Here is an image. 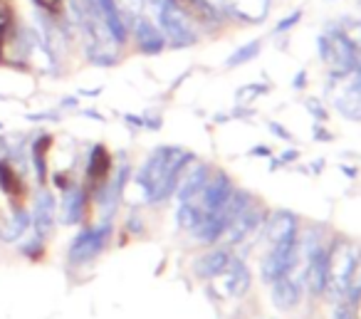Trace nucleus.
<instances>
[{
  "mask_svg": "<svg viewBox=\"0 0 361 319\" xmlns=\"http://www.w3.org/2000/svg\"><path fill=\"white\" fill-rule=\"evenodd\" d=\"M216 279H221V292L226 294V297H243V294L250 289V270L245 267V263L238 258L231 260V265L226 267V272L218 275Z\"/></svg>",
  "mask_w": 361,
  "mask_h": 319,
  "instance_id": "nucleus-12",
  "label": "nucleus"
},
{
  "mask_svg": "<svg viewBox=\"0 0 361 319\" xmlns=\"http://www.w3.org/2000/svg\"><path fill=\"white\" fill-rule=\"evenodd\" d=\"M20 253L25 255L27 260H40L42 255H45V240L42 238H32V240H27V243H23V248H20Z\"/></svg>",
  "mask_w": 361,
  "mask_h": 319,
  "instance_id": "nucleus-24",
  "label": "nucleus"
},
{
  "mask_svg": "<svg viewBox=\"0 0 361 319\" xmlns=\"http://www.w3.org/2000/svg\"><path fill=\"white\" fill-rule=\"evenodd\" d=\"M18 28V20H16V11L8 0H0V62H3V47H6L8 37L11 32Z\"/></svg>",
  "mask_w": 361,
  "mask_h": 319,
  "instance_id": "nucleus-22",
  "label": "nucleus"
},
{
  "mask_svg": "<svg viewBox=\"0 0 361 319\" xmlns=\"http://www.w3.org/2000/svg\"><path fill=\"white\" fill-rule=\"evenodd\" d=\"M129 230H131V233H139V230H144V220L136 218V213L129 218Z\"/></svg>",
  "mask_w": 361,
  "mask_h": 319,
  "instance_id": "nucleus-28",
  "label": "nucleus"
},
{
  "mask_svg": "<svg viewBox=\"0 0 361 319\" xmlns=\"http://www.w3.org/2000/svg\"><path fill=\"white\" fill-rule=\"evenodd\" d=\"M30 228H32L30 210L11 208V213L6 218H0V240L3 243H18Z\"/></svg>",
  "mask_w": 361,
  "mask_h": 319,
  "instance_id": "nucleus-17",
  "label": "nucleus"
},
{
  "mask_svg": "<svg viewBox=\"0 0 361 319\" xmlns=\"http://www.w3.org/2000/svg\"><path fill=\"white\" fill-rule=\"evenodd\" d=\"M92 11L97 13L102 23H104L106 32L114 40V45H124L126 37H129V28H126V20L121 18L119 8H116L114 0H90Z\"/></svg>",
  "mask_w": 361,
  "mask_h": 319,
  "instance_id": "nucleus-10",
  "label": "nucleus"
},
{
  "mask_svg": "<svg viewBox=\"0 0 361 319\" xmlns=\"http://www.w3.org/2000/svg\"><path fill=\"white\" fill-rule=\"evenodd\" d=\"M226 3H228V11L245 23L265 20L267 8H270V0H226Z\"/></svg>",
  "mask_w": 361,
  "mask_h": 319,
  "instance_id": "nucleus-20",
  "label": "nucleus"
},
{
  "mask_svg": "<svg viewBox=\"0 0 361 319\" xmlns=\"http://www.w3.org/2000/svg\"><path fill=\"white\" fill-rule=\"evenodd\" d=\"M300 18H302V13L297 11V13H292V18H285V20L280 23V25H277V32H285V30H290L292 25H295V23H300Z\"/></svg>",
  "mask_w": 361,
  "mask_h": 319,
  "instance_id": "nucleus-26",
  "label": "nucleus"
},
{
  "mask_svg": "<svg viewBox=\"0 0 361 319\" xmlns=\"http://www.w3.org/2000/svg\"><path fill=\"white\" fill-rule=\"evenodd\" d=\"M30 121H57V114H50V112H42V114H27Z\"/></svg>",
  "mask_w": 361,
  "mask_h": 319,
  "instance_id": "nucleus-27",
  "label": "nucleus"
},
{
  "mask_svg": "<svg viewBox=\"0 0 361 319\" xmlns=\"http://www.w3.org/2000/svg\"><path fill=\"white\" fill-rule=\"evenodd\" d=\"M3 100H8V97H6V95H0V102H3Z\"/></svg>",
  "mask_w": 361,
  "mask_h": 319,
  "instance_id": "nucleus-30",
  "label": "nucleus"
},
{
  "mask_svg": "<svg viewBox=\"0 0 361 319\" xmlns=\"http://www.w3.org/2000/svg\"><path fill=\"white\" fill-rule=\"evenodd\" d=\"M270 294H272V302H275L277 309H295L297 304H300L302 299V284L297 277H292L290 275H285V277L275 279V282L270 284Z\"/></svg>",
  "mask_w": 361,
  "mask_h": 319,
  "instance_id": "nucleus-15",
  "label": "nucleus"
},
{
  "mask_svg": "<svg viewBox=\"0 0 361 319\" xmlns=\"http://www.w3.org/2000/svg\"><path fill=\"white\" fill-rule=\"evenodd\" d=\"M356 277V258L346 243H336L329 248L326 258V292L334 297H346L351 279Z\"/></svg>",
  "mask_w": 361,
  "mask_h": 319,
  "instance_id": "nucleus-5",
  "label": "nucleus"
},
{
  "mask_svg": "<svg viewBox=\"0 0 361 319\" xmlns=\"http://www.w3.org/2000/svg\"><path fill=\"white\" fill-rule=\"evenodd\" d=\"M231 260H233V255L228 253L226 248L208 250L206 255H201V258L193 263V272L203 279H216L218 275L226 272V267L231 265Z\"/></svg>",
  "mask_w": 361,
  "mask_h": 319,
  "instance_id": "nucleus-18",
  "label": "nucleus"
},
{
  "mask_svg": "<svg viewBox=\"0 0 361 319\" xmlns=\"http://www.w3.org/2000/svg\"><path fill=\"white\" fill-rule=\"evenodd\" d=\"M156 18H159V30L164 32V37L171 42V47L180 50V47H191L198 42V35L193 30L191 20L178 3L173 0H154Z\"/></svg>",
  "mask_w": 361,
  "mask_h": 319,
  "instance_id": "nucleus-3",
  "label": "nucleus"
},
{
  "mask_svg": "<svg viewBox=\"0 0 361 319\" xmlns=\"http://www.w3.org/2000/svg\"><path fill=\"white\" fill-rule=\"evenodd\" d=\"M134 35H136V45L144 55H159L166 47V37L159 28L151 20H146L144 16L134 20Z\"/></svg>",
  "mask_w": 361,
  "mask_h": 319,
  "instance_id": "nucleus-16",
  "label": "nucleus"
},
{
  "mask_svg": "<svg viewBox=\"0 0 361 319\" xmlns=\"http://www.w3.org/2000/svg\"><path fill=\"white\" fill-rule=\"evenodd\" d=\"M77 104V97H67V100L60 102V107H75Z\"/></svg>",
  "mask_w": 361,
  "mask_h": 319,
  "instance_id": "nucleus-29",
  "label": "nucleus"
},
{
  "mask_svg": "<svg viewBox=\"0 0 361 319\" xmlns=\"http://www.w3.org/2000/svg\"><path fill=\"white\" fill-rule=\"evenodd\" d=\"M111 171H114V161H111V154L104 144H94L87 154V166H85V188L90 191V195L94 193L97 188L106 183L111 179Z\"/></svg>",
  "mask_w": 361,
  "mask_h": 319,
  "instance_id": "nucleus-7",
  "label": "nucleus"
},
{
  "mask_svg": "<svg viewBox=\"0 0 361 319\" xmlns=\"http://www.w3.org/2000/svg\"><path fill=\"white\" fill-rule=\"evenodd\" d=\"M208 179H211V169L206 164H196L191 166L186 176H180V183L176 188V195H178V203H193L198 200V195L203 193Z\"/></svg>",
  "mask_w": 361,
  "mask_h": 319,
  "instance_id": "nucleus-13",
  "label": "nucleus"
},
{
  "mask_svg": "<svg viewBox=\"0 0 361 319\" xmlns=\"http://www.w3.org/2000/svg\"><path fill=\"white\" fill-rule=\"evenodd\" d=\"M262 218H265V213H262L257 205H250V208H245L240 215H235V218L231 220V225L226 228V235H223V238H226L231 245L240 243V240H245L252 230L260 228Z\"/></svg>",
  "mask_w": 361,
  "mask_h": 319,
  "instance_id": "nucleus-14",
  "label": "nucleus"
},
{
  "mask_svg": "<svg viewBox=\"0 0 361 319\" xmlns=\"http://www.w3.org/2000/svg\"><path fill=\"white\" fill-rule=\"evenodd\" d=\"M319 55L336 75L356 72L361 62L354 40H351V37L346 35V30H341V28H329V30L319 37Z\"/></svg>",
  "mask_w": 361,
  "mask_h": 319,
  "instance_id": "nucleus-2",
  "label": "nucleus"
},
{
  "mask_svg": "<svg viewBox=\"0 0 361 319\" xmlns=\"http://www.w3.org/2000/svg\"><path fill=\"white\" fill-rule=\"evenodd\" d=\"M257 55H260V40H252V42H247V45L238 47V50L228 57V67H240V65H245V62L255 60Z\"/></svg>",
  "mask_w": 361,
  "mask_h": 319,
  "instance_id": "nucleus-23",
  "label": "nucleus"
},
{
  "mask_svg": "<svg viewBox=\"0 0 361 319\" xmlns=\"http://www.w3.org/2000/svg\"><path fill=\"white\" fill-rule=\"evenodd\" d=\"M0 193L8 198L11 208H23V200L27 195V186L20 169L8 159H0Z\"/></svg>",
  "mask_w": 361,
  "mask_h": 319,
  "instance_id": "nucleus-11",
  "label": "nucleus"
},
{
  "mask_svg": "<svg viewBox=\"0 0 361 319\" xmlns=\"http://www.w3.org/2000/svg\"><path fill=\"white\" fill-rule=\"evenodd\" d=\"M109 238H111V220H102L99 225L82 228L80 233L72 238L70 250H67L70 265H87L90 260H94L97 255H102V250L106 248Z\"/></svg>",
  "mask_w": 361,
  "mask_h": 319,
  "instance_id": "nucleus-6",
  "label": "nucleus"
},
{
  "mask_svg": "<svg viewBox=\"0 0 361 319\" xmlns=\"http://www.w3.org/2000/svg\"><path fill=\"white\" fill-rule=\"evenodd\" d=\"M62 3H65V0H35V6L40 8L42 13H47V16H60Z\"/></svg>",
  "mask_w": 361,
  "mask_h": 319,
  "instance_id": "nucleus-25",
  "label": "nucleus"
},
{
  "mask_svg": "<svg viewBox=\"0 0 361 319\" xmlns=\"http://www.w3.org/2000/svg\"><path fill=\"white\" fill-rule=\"evenodd\" d=\"M50 146H52V134H47V131H40L30 146V164L40 186H45L47 181V151H50Z\"/></svg>",
  "mask_w": 361,
  "mask_h": 319,
  "instance_id": "nucleus-19",
  "label": "nucleus"
},
{
  "mask_svg": "<svg viewBox=\"0 0 361 319\" xmlns=\"http://www.w3.org/2000/svg\"><path fill=\"white\" fill-rule=\"evenodd\" d=\"M90 198H92L90 191H87L82 183H75L72 188L62 191V200L57 203L62 223L65 225H80L82 220H85V210H87Z\"/></svg>",
  "mask_w": 361,
  "mask_h": 319,
  "instance_id": "nucleus-9",
  "label": "nucleus"
},
{
  "mask_svg": "<svg viewBox=\"0 0 361 319\" xmlns=\"http://www.w3.org/2000/svg\"><path fill=\"white\" fill-rule=\"evenodd\" d=\"M196 156L180 146H156L136 174V186L149 205L166 203L180 183V176L186 174L188 164H193Z\"/></svg>",
  "mask_w": 361,
  "mask_h": 319,
  "instance_id": "nucleus-1",
  "label": "nucleus"
},
{
  "mask_svg": "<svg viewBox=\"0 0 361 319\" xmlns=\"http://www.w3.org/2000/svg\"><path fill=\"white\" fill-rule=\"evenodd\" d=\"M297 263H300V230H295V233L285 235V238H280L277 243L270 245L260 267L262 282L270 287L275 279L290 275Z\"/></svg>",
  "mask_w": 361,
  "mask_h": 319,
  "instance_id": "nucleus-4",
  "label": "nucleus"
},
{
  "mask_svg": "<svg viewBox=\"0 0 361 319\" xmlns=\"http://www.w3.org/2000/svg\"><path fill=\"white\" fill-rule=\"evenodd\" d=\"M32 218V228H35V235L37 238L45 240L47 235L55 230V223H57V198L47 186H40L35 193V208L30 213Z\"/></svg>",
  "mask_w": 361,
  "mask_h": 319,
  "instance_id": "nucleus-8",
  "label": "nucleus"
},
{
  "mask_svg": "<svg viewBox=\"0 0 361 319\" xmlns=\"http://www.w3.org/2000/svg\"><path fill=\"white\" fill-rule=\"evenodd\" d=\"M295 230H300L297 215L290 213V210H277V213H272L270 223H267V243H277L280 238L295 233Z\"/></svg>",
  "mask_w": 361,
  "mask_h": 319,
  "instance_id": "nucleus-21",
  "label": "nucleus"
}]
</instances>
